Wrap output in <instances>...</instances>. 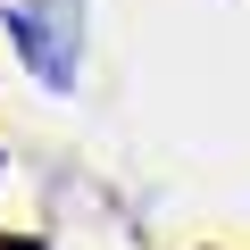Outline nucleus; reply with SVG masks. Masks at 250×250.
Segmentation results:
<instances>
[{
    "mask_svg": "<svg viewBox=\"0 0 250 250\" xmlns=\"http://www.w3.org/2000/svg\"><path fill=\"white\" fill-rule=\"evenodd\" d=\"M9 34H17V59H25L50 92H75V59H83V0H17V9H9Z\"/></svg>",
    "mask_w": 250,
    "mask_h": 250,
    "instance_id": "f257e3e1",
    "label": "nucleus"
}]
</instances>
